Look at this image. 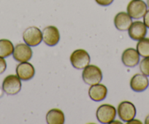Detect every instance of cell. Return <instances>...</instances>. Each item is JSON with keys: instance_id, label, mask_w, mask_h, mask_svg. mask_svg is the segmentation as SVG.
Segmentation results:
<instances>
[{"instance_id": "6da1fadb", "label": "cell", "mask_w": 149, "mask_h": 124, "mask_svg": "<svg viewBox=\"0 0 149 124\" xmlns=\"http://www.w3.org/2000/svg\"><path fill=\"white\" fill-rule=\"evenodd\" d=\"M82 78L86 84L88 85L100 83L102 80V72L96 65H88L84 68L82 72Z\"/></svg>"}, {"instance_id": "7a4b0ae2", "label": "cell", "mask_w": 149, "mask_h": 124, "mask_svg": "<svg viewBox=\"0 0 149 124\" xmlns=\"http://www.w3.org/2000/svg\"><path fill=\"white\" fill-rule=\"evenodd\" d=\"M116 109L113 105H102L97 108L96 112V116L99 122L101 123H111L116 117Z\"/></svg>"}, {"instance_id": "3957f363", "label": "cell", "mask_w": 149, "mask_h": 124, "mask_svg": "<svg viewBox=\"0 0 149 124\" xmlns=\"http://www.w3.org/2000/svg\"><path fill=\"white\" fill-rule=\"evenodd\" d=\"M90 61L89 54L84 49L75 50L70 55V62L73 67L77 69H84L89 65Z\"/></svg>"}, {"instance_id": "277c9868", "label": "cell", "mask_w": 149, "mask_h": 124, "mask_svg": "<svg viewBox=\"0 0 149 124\" xmlns=\"http://www.w3.org/2000/svg\"><path fill=\"white\" fill-rule=\"evenodd\" d=\"M23 39L30 47L37 46L42 41V33L37 27H28L23 33Z\"/></svg>"}, {"instance_id": "5b68a950", "label": "cell", "mask_w": 149, "mask_h": 124, "mask_svg": "<svg viewBox=\"0 0 149 124\" xmlns=\"http://www.w3.org/2000/svg\"><path fill=\"white\" fill-rule=\"evenodd\" d=\"M147 9V5L143 0H131L127 7V13L132 18L136 20L143 18Z\"/></svg>"}, {"instance_id": "8992f818", "label": "cell", "mask_w": 149, "mask_h": 124, "mask_svg": "<svg viewBox=\"0 0 149 124\" xmlns=\"http://www.w3.org/2000/svg\"><path fill=\"white\" fill-rule=\"evenodd\" d=\"M2 89L8 95L13 96L20 92L21 89V82L17 75H8L2 82Z\"/></svg>"}, {"instance_id": "52a82bcc", "label": "cell", "mask_w": 149, "mask_h": 124, "mask_svg": "<svg viewBox=\"0 0 149 124\" xmlns=\"http://www.w3.org/2000/svg\"><path fill=\"white\" fill-rule=\"evenodd\" d=\"M118 115L121 121L128 123L134 119L136 115L135 106L132 102L128 101L121 102L117 108Z\"/></svg>"}, {"instance_id": "ba28073f", "label": "cell", "mask_w": 149, "mask_h": 124, "mask_svg": "<svg viewBox=\"0 0 149 124\" xmlns=\"http://www.w3.org/2000/svg\"><path fill=\"white\" fill-rule=\"evenodd\" d=\"M42 40L48 46H55L60 40V33L57 27L48 26L42 31Z\"/></svg>"}, {"instance_id": "9c48e42d", "label": "cell", "mask_w": 149, "mask_h": 124, "mask_svg": "<svg viewBox=\"0 0 149 124\" xmlns=\"http://www.w3.org/2000/svg\"><path fill=\"white\" fill-rule=\"evenodd\" d=\"M13 56L14 59L18 62L29 61L32 57V50L27 44H18L14 48Z\"/></svg>"}, {"instance_id": "30bf717a", "label": "cell", "mask_w": 149, "mask_h": 124, "mask_svg": "<svg viewBox=\"0 0 149 124\" xmlns=\"http://www.w3.org/2000/svg\"><path fill=\"white\" fill-rule=\"evenodd\" d=\"M16 75L21 80H30L35 75V69L29 62H21L16 67Z\"/></svg>"}, {"instance_id": "8fae6325", "label": "cell", "mask_w": 149, "mask_h": 124, "mask_svg": "<svg viewBox=\"0 0 149 124\" xmlns=\"http://www.w3.org/2000/svg\"><path fill=\"white\" fill-rule=\"evenodd\" d=\"M128 34L132 39L139 41L146 37L147 35V27L142 21H134L128 29Z\"/></svg>"}, {"instance_id": "7c38bea8", "label": "cell", "mask_w": 149, "mask_h": 124, "mask_svg": "<svg viewBox=\"0 0 149 124\" xmlns=\"http://www.w3.org/2000/svg\"><path fill=\"white\" fill-rule=\"evenodd\" d=\"M121 61L127 67H135L140 62V55L137 50L130 48L126 49L121 55Z\"/></svg>"}, {"instance_id": "4fadbf2b", "label": "cell", "mask_w": 149, "mask_h": 124, "mask_svg": "<svg viewBox=\"0 0 149 124\" xmlns=\"http://www.w3.org/2000/svg\"><path fill=\"white\" fill-rule=\"evenodd\" d=\"M149 86V80L143 74H136L130 80V87L135 92H143Z\"/></svg>"}, {"instance_id": "5bb4252c", "label": "cell", "mask_w": 149, "mask_h": 124, "mask_svg": "<svg viewBox=\"0 0 149 124\" xmlns=\"http://www.w3.org/2000/svg\"><path fill=\"white\" fill-rule=\"evenodd\" d=\"M107 94V88L103 84L97 83L91 85L88 89V96L94 102H101L104 100Z\"/></svg>"}, {"instance_id": "9a60e30c", "label": "cell", "mask_w": 149, "mask_h": 124, "mask_svg": "<svg viewBox=\"0 0 149 124\" xmlns=\"http://www.w3.org/2000/svg\"><path fill=\"white\" fill-rule=\"evenodd\" d=\"M113 21L117 29L121 32H125L130 28L132 24V18L127 12H120L116 15Z\"/></svg>"}, {"instance_id": "2e32d148", "label": "cell", "mask_w": 149, "mask_h": 124, "mask_svg": "<svg viewBox=\"0 0 149 124\" xmlns=\"http://www.w3.org/2000/svg\"><path fill=\"white\" fill-rule=\"evenodd\" d=\"M65 118L62 110L58 108H54L46 114V122L48 124H63Z\"/></svg>"}, {"instance_id": "e0dca14e", "label": "cell", "mask_w": 149, "mask_h": 124, "mask_svg": "<svg viewBox=\"0 0 149 124\" xmlns=\"http://www.w3.org/2000/svg\"><path fill=\"white\" fill-rule=\"evenodd\" d=\"M14 45L10 40L7 39H0V56L7 58L12 55L14 51Z\"/></svg>"}, {"instance_id": "ac0fdd59", "label": "cell", "mask_w": 149, "mask_h": 124, "mask_svg": "<svg viewBox=\"0 0 149 124\" xmlns=\"http://www.w3.org/2000/svg\"><path fill=\"white\" fill-rule=\"evenodd\" d=\"M140 56L143 58L149 57V38H143L138 41L137 49Z\"/></svg>"}, {"instance_id": "d6986e66", "label": "cell", "mask_w": 149, "mask_h": 124, "mask_svg": "<svg viewBox=\"0 0 149 124\" xmlns=\"http://www.w3.org/2000/svg\"><path fill=\"white\" fill-rule=\"evenodd\" d=\"M140 70L146 76L149 77V57L143 58L140 62Z\"/></svg>"}, {"instance_id": "ffe728a7", "label": "cell", "mask_w": 149, "mask_h": 124, "mask_svg": "<svg viewBox=\"0 0 149 124\" xmlns=\"http://www.w3.org/2000/svg\"><path fill=\"white\" fill-rule=\"evenodd\" d=\"M7 69V63L5 58L0 56V75L3 74Z\"/></svg>"}, {"instance_id": "44dd1931", "label": "cell", "mask_w": 149, "mask_h": 124, "mask_svg": "<svg viewBox=\"0 0 149 124\" xmlns=\"http://www.w3.org/2000/svg\"><path fill=\"white\" fill-rule=\"evenodd\" d=\"M114 0H95L96 3L98 4L100 6L106 7L109 6L113 2Z\"/></svg>"}, {"instance_id": "7402d4cb", "label": "cell", "mask_w": 149, "mask_h": 124, "mask_svg": "<svg viewBox=\"0 0 149 124\" xmlns=\"http://www.w3.org/2000/svg\"><path fill=\"white\" fill-rule=\"evenodd\" d=\"M143 23L146 25V26L149 28V10H147V12L143 16Z\"/></svg>"}, {"instance_id": "603a6c76", "label": "cell", "mask_w": 149, "mask_h": 124, "mask_svg": "<svg viewBox=\"0 0 149 124\" xmlns=\"http://www.w3.org/2000/svg\"><path fill=\"white\" fill-rule=\"evenodd\" d=\"M127 123H129V124H132V123H140V124H141L142 122H141V121H139V120L132 119V121H129V122Z\"/></svg>"}, {"instance_id": "cb8c5ba5", "label": "cell", "mask_w": 149, "mask_h": 124, "mask_svg": "<svg viewBox=\"0 0 149 124\" xmlns=\"http://www.w3.org/2000/svg\"><path fill=\"white\" fill-rule=\"evenodd\" d=\"M145 123L146 124H149V115L145 119Z\"/></svg>"}, {"instance_id": "d4e9b609", "label": "cell", "mask_w": 149, "mask_h": 124, "mask_svg": "<svg viewBox=\"0 0 149 124\" xmlns=\"http://www.w3.org/2000/svg\"><path fill=\"white\" fill-rule=\"evenodd\" d=\"M146 5H147V7L149 8V0H147L146 1Z\"/></svg>"}]
</instances>
